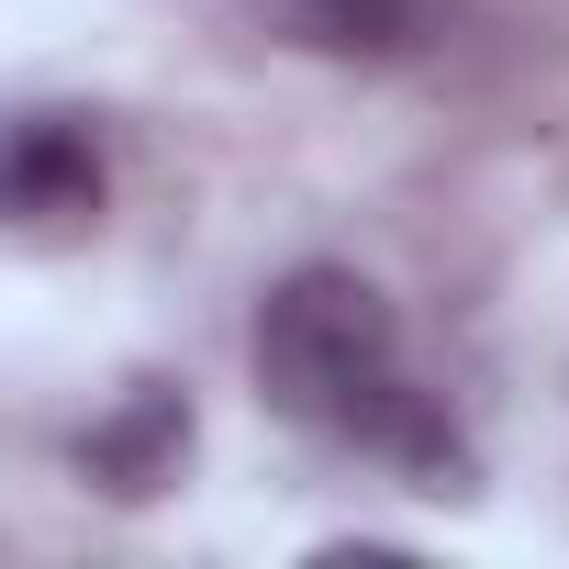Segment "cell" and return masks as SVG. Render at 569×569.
I'll return each mask as SVG.
<instances>
[{"mask_svg": "<svg viewBox=\"0 0 569 569\" xmlns=\"http://www.w3.org/2000/svg\"><path fill=\"white\" fill-rule=\"evenodd\" d=\"M436 12L447 0H257V23L313 57H413L436 34Z\"/></svg>", "mask_w": 569, "mask_h": 569, "instance_id": "5", "label": "cell"}, {"mask_svg": "<svg viewBox=\"0 0 569 569\" xmlns=\"http://www.w3.org/2000/svg\"><path fill=\"white\" fill-rule=\"evenodd\" d=\"M0 201H12L23 223H79V212H101V146H90L79 123L34 112V123L12 134V157H0Z\"/></svg>", "mask_w": 569, "mask_h": 569, "instance_id": "4", "label": "cell"}, {"mask_svg": "<svg viewBox=\"0 0 569 569\" xmlns=\"http://www.w3.org/2000/svg\"><path fill=\"white\" fill-rule=\"evenodd\" d=\"M336 436H358L369 458H391L413 491H469V436H458V413H447L425 380H402V369H391V380H369V391L347 402V425H336Z\"/></svg>", "mask_w": 569, "mask_h": 569, "instance_id": "3", "label": "cell"}, {"mask_svg": "<svg viewBox=\"0 0 569 569\" xmlns=\"http://www.w3.org/2000/svg\"><path fill=\"white\" fill-rule=\"evenodd\" d=\"M190 391L179 380H134L90 436H79V480H101L112 502H146V491H168L179 480V458H190Z\"/></svg>", "mask_w": 569, "mask_h": 569, "instance_id": "2", "label": "cell"}, {"mask_svg": "<svg viewBox=\"0 0 569 569\" xmlns=\"http://www.w3.org/2000/svg\"><path fill=\"white\" fill-rule=\"evenodd\" d=\"M391 347H402L391 302L369 291L358 268H336V257L291 268L257 302V391L279 413H302V425H347V402L369 380H391Z\"/></svg>", "mask_w": 569, "mask_h": 569, "instance_id": "1", "label": "cell"}]
</instances>
